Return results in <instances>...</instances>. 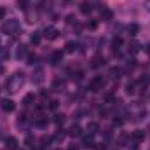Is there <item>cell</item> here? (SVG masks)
Here are the masks:
<instances>
[{
    "label": "cell",
    "instance_id": "1",
    "mask_svg": "<svg viewBox=\"0 0 150 150\" xmlns=\"http://www.w3.org/2000/svg\"><path fill=\"white\" fill-rule=\"evenodd\" d=\"M25 82H26V77H25L23 72H14L9 77V80L5 82V91L11 93V94H14V93H18L25 86Z\"/></svg>",
    "mask_w": 150,
    "mask_h": 150
},
{
    "label": "cell",
    "instance_id": "2",
    "mask_svg": "<svg viewBox=\"0 0 150 150\" xmlns=\"http://www.w3.org/2000/svg\"><path fill=\"white\" fill-rule=\"evenodd\" d=\"M21 28H19V21L18 19H5L4 23H2V32L5 33V35H16L18 32H19Z\"/></svg>",
    "mask_w": 150,
    "mask_h": 150
},
{
    "label": "cell",
    "instance_id": "3",
    "mask_svg": "<svg viewBox=\"0 0 150 150\" xmlns=\"http://www.w3.org/2000/svg\"><path fill=\"white\" fill-rule=\"evenodd\" d=\"M103 87H105V79H103L101 75L94 77V79L89 82V91H91V93H98V91H101Z\"/></svg>",
    "mask_w": 150,
    "mask_h": 150
},
{
    "label": "cell",
    "instance_id": "4",
    "mask_svg": "<svg viewBox=\"0 0 150 150\" xmlns=\"http://www.w3.org/2000/svg\"><path fill=\"white\" fill-rule=\"evenodd\" d=\"M44 37L47 38V40H56V38L59 37V32H58L54 26H47V28L44 30Z\"/></svg>",
    "mask_w": 150,
    "mask_h": 150
},
{
    "label": "cell",
    "instance_id": "5",
    "mask_svg": "<svg viewBox=\"0 0 150 150\" xmlns=\"http://www.w3.org/2000/svg\"><path fill=\"white\" fill-rule=\"evenodd\" d=\"M0 108L4 110V112H14V108H16V105H14V101L12 100H2L0 101Z\"/></svg>",
    "mask_w": 150,
    "mask_h": 150
},
{
    "label": "cell",
    "instance_id": "6",
    "mask_svg": "<svg viewBox=\"0 0 150 150\" xmlns=\"http://www.w3.org/2000/svg\"><path fill=\"white\" fill-rule=\"evenodd\" d=\"M26 56H28V47H26L25 44H19L18 49H16V58H18V59H23V58H26Z\"/></svg>",
    "mask_w": 150,
    "mask_h": 150
},
{
    "label": "cell",
    "instance_id": "7",
    "mask_svg": "<svg viewBox=\"0 0 150 150\" xmlns=\"http://www.w3.org/2000/svg\"><path fill=\"white\" fill-rule=\"evenodd\" d=\"M79 9H80V12H82V14H89V12L93 11V4H91L89 0H82V2H80V5H79Z\"/></svg>",
    "mask_w": 150,
    "mask_h": 150
},
{
    "label": "cell",
    "instance_id": "8",
    "mask_svg": "<svg viewBox=\"0 0 150 150\" xmlns=\"http://www.w3.org/2000/svg\"><path fill=\"white\" fill-rule=\"evenodd\" d=\"M42 80H44V70L42 68H37L33 75H32V82L33 84H42Z\"/></svg>",
    "mask_w": 150,
    "mask_h": 150
},
{
    "label": "cell",
    "instance_id": "9",
    "mask_svg": "<svg viewBox=\"0 0 150 150\" xmlns=\"http://www.w3.org/2000/svg\"><path fill=\"white\" fill-rule=\"evenodd\" d=\"M5 149L7 150H16L18 149V140L14 136H7L5 138Z\"/></svg>",
    "mask_w": 150,
    "mask_h": 150
},
{
    "label": "cell",
    "instance_id": "10",
    "mask_svg": "<svg viewBox=\"0 0 150 150\" xmlns=\"http://www.w3.org/2000/svg\"><path fill=\"white\" fill-rule=\"evenodd\" d=\"M63 61V51H54L51 54V65H58Z\"/></svg>",
    "mask_w": 150,
    "mask_h": 150
},
{
    "label": "cell",
    "instance_id": "11",
    "mask_svg": "<svg viewBox=\"0 0 150 150\" xmlns=\"http://www.w3.org/2000/svg\"><path fill=\"white\" fill-rule=\"evenodd\" d=\"M143 138H145V131H142V129H138V131H134V133L131 134V140H133L134 143H140Z\"/></svg>",
    "mask_w": 150,
    "mask_h": 150
},
{
    "label": "cell",
    "instance_id": "12",
    "mask_svg": "<svg viewBox=\"0 0 150 150\" xmlns=\"http://www.w3.org/2000/svg\"><path fill=\"white\" fill-rule=\"evenodd\" d=\"M100 16H101L103 21H110V19L113 18V12L110 11V9H107V7H101V14H100Z\"/></svg>",
    "mask_w": 150,
    "mask_h": 150
},
{
    "label": "cell",
    "instance_id": "13",
    "mask_svg": "<svg viewBox=\"0 0 150 150\" xmlns=\"http://www.w3.org/2000/svg\"><path fill=\"white\" fill-rule=\"evenodd\" d=\"M25 12H26V21H28L30 25L38 21V14H37V12H32V11H28V9H26Z\"/></svg>",
    "mask_w": 150,
    "mask_h": 150
},
{
    "label": "cell",
    "instance_id": "14",
    "mask_svg": "<svg viewBox=\"0 0 150 150\" xmlns=\"http://www.w3.org/2000/svg\"><path fill=\"white\" fill-rule=\"evenodd\" d=\"M68 134H70V136H74V138H75V136H80V134H82V129H80V126L74 124V126L68 129Z\"/></svg>",
    "mask_w": 150,
    "mask_h": 150
},
{
    "label": "cell",
    "instance_id": "15",
    "mask_svg": "<svg viewBox=\"0 0 150 150\" xmlns=\"http://www.w3.org/2000/svg\"><path fill=\"white\" fill-rule=\"evenodd\" d=\"M33 101H35V94H33V93H28V94L23 98V105H25V107H30Z\"/></svg>",
    "mask_w": 150,
    "mask_h": 150
},
{
    "label": "cell",
    "instance_id": "16",
    "mask_svg": "<svg viewBox=\"0 0 150 150\" xmlns=\"http://www.w3.org/2000/svg\"><path fill=\"white\" fill-rule=\"evenodd\" d=\"M52 0H40V11H51L52 9Z\"/></svg>",
    "mask_w": 150,
    "mask_h": 150
},
{
    "label": "cell",
    "instance_id": "17",
    "mask_svg": "<svg viewBox=\"0 0 150 150\" xmlns=\"http://www.w3.org/2000/svg\"><path fill=\"white\" fill-rule=\"evenodd\" d=\"M65 87V80H61V79H56L54 82H52V89H56V91H61Z\"/></svg>",
    "mask_w": 150,
    "mask_h": 150
},
{
    "label": "cell",
    "instance_id": "18",
    "mask_svg": "<svg viewBox=\"0 0 150 150\" xmlns=\"http://www.w3.org/2000/svg\"><path fill=\"white\" fill-rule=\"evenodd\" d=\"M98 129H100L98 122H89V124H87V131H89V134H94V133H98Z\"/></svg>",
    "mask_w": 150,
    "mask_h": 150
},
{
    "label": "cell",
    "instance_id": "19",
    "mask_svg": "<svg viewBox=\"0 0 150 150\" xmlns=\"http://www.w3.org/2000/svg\"><path fill=\"white\" fill-rule=\"evenodd\" d=\"M82 145L84 147H94V142H93V134H89V136H84V140H82Z\"/></svg>",
    "mask_w": 150,
    "mask_h": 150
},
{
    "label": "cell",
    "instance_id": "20",
    "mask_svg": "<svg viewBox=\"0 0 150 150\" xmlns=\"http://www.w3.org/2000/svg\"><path fill=\"white\" fill-rule=\"evenodd\" d=\"M75 49H77V44L72 42V40L65 44V52H70V54H72V52H75Z\"/></svg>",
    "mask_w": 150,
    "mask_h": 150
},
{
    "label": "cell",
    "instance_id": "21",
    "mask_svg": "<svg viewBox=\"0 0 150 150\" xmlns=\"http://www.w3.org/2000/svg\"><path fill=\"white\" fill-rule=\"evenodd\" d=\"M47 122H49V120H47V117H44V115H38L37 119H35V124H37L38 127H44Z\"/></svg>",
    "mask_w": 150,
    "mask_h": 150
},
{
    "label": "cell",
    "instance_id": "22",
    "mask_svg": "<svg viewBox=\"0 0 150 150\" xmlns=\"http://www.w3.org/2000/svg\"><path fill=\"white\" fill-rule=\"evenodd\" d=\"M127 32H129V35H136V33H138V25H136V23H131V25L127 26Z\"/></svg>",
    "mask_w": 150,
    "mask_h": 150
},
{
    "label": "cell",
    "instance_id": "23",
    "mask_svg": "<svg viewBox=\"0 0 150 150\" xmlns=\"http://www.w3.org/2000/svg\"><path fill=\"white\" fill-rule=\"evenodd\" d=\"M40 33H33V35H32V37H30V42H32V44H33V45H38V44H40Z\"/></svg>",
    "mask_w": 150,
    "mask_h": 150
},
{
    "label": "cell",
    "instance_id": "24",
    "mask_svg": "<svg viewBox=\"0 0 150 150\" xmlns=\"http://www.w3.org/2000/svg\"><path fill=\"white\" fill-rule=\"evenodd\" d=\"M16 4H18V7L23 9V11L28 9V0H16Z\"/></svg>",
    "mask_w": 150,
    "mask_h": 150
},
{
    "label": "cell",
    "instance_id": "25",
    "mask_svg": "<svg viewBox=\"0 0 150 150\" xmlns=\"http://www.w3.org/2000/svg\"><path fill=\"white\" fill-rule=\"evenodd\" d=\"M9 58V51L7 47H0V59H7Z\"/></svg>",
    "mask_w": 150,
    "mask_h": 150
},
{
    "label": "cell",
    "instance_id": "26",
    "mask_svg": "<svg viewBox=\"0 0 150 150\" xmlns=\"http://www.w3.org/2000/svg\"><path fill=\"white\" fill-rule=\"evenodd\" d=\"M65 136H67L65 133H61V131H58V133L54 134V140H56V142H63V140H65Z\"/></svg>",
    "mask_w": 150,
    "mask_h": 150
},
{
    "label": "cell",
    "instance_id": "27",
    "mask_svg": "<svg viewBox=\"0 0 150 150\" xmlns=\"http://www.w3.org/2000/svg\"><path fill=\"white\" fill-rule=\"evenodd\" d=\"M35 59H37V56H35V54H28V56H26V63H28V65H33V63H35Z\"/></svg>",
    "mask_w": 150,
    "mask_h": 150
},
{
    "label": "cell",
    "instance_id": "28",
    "mask_svg": "<svg viewBox=\"0 0 150 150\" xmlns=\"http://www.w3.org/2000/svg\"><path fill=\"white\" fill-rule=\"evenodd\" d=\"M120 44H122V40H120L119 37L112 40V47H113V49H119V45H120Z\"/></svg>",
    "mask_w": 150,
    "mask_h": 150
},
{
    "label": "cell",
    "instance_id": "29",
    "mask_svg": "<svg viewBox=\"0 0 150 150\" xmlns=\"http://www.w3.org/2000/svg\"><path fill=\"white\" fill-rule=\"evenodd\" d=\"M63 120H65V115H63V113H61V115H56V119H54L56 124H63Z\"/></svg>",
    "mask_w": 150,
    "mask_h": 150
},
{
    "label": "cell",
    "instance_id": "30",
    "mask_svg": "<svg viewBox=\"0 0 150 150\" xmlns=\"http://www.w3.org/2000/svg\"><path fill=\"white\" fill-rule=\"evenodd\" d=\"M5 14H7L5 7H0V21H4V19H5Z\"/></svg>",
    "mask_w": 150,
    "mask_h": 150
},
{
    "label": "cell",
    "instance_id": "31",
    "mask_svg": "<svg viewBox=\"0 0 150 150\" xmlns=\"http://www.w3.org/2000/svg\"><path fill=\"white\" fill-rule=\"evenodd\" d=\"M110 74H112V77L115 79V77H119V75H120V70H119V68H112V72H110Z\"/></svg>",
    "mask_w": 150,
    "mask_h": 150
},
{
    "label": "cell",
    "instance_id": "32",
    "mask_svg": "<svg viewBox=\"0 0 150 150\" xmlns=\"http://www.w3.org/2000/svg\"><path fill=\"white\" fill-rule=\"evenodd\" d=\"M49 108L56 110V108H58V101H56V100H52V101H51V105H49Z\"/></svg>",
    "mask_w": 150,
    "mask_h": 150
},
{
    "label": "cell",
    "instance_id": "33",
    "mask_svg": "<svg viewBox=\"0 0 150 150\" xmlns=\"http://www.w3.org/2000/svg\"><path fill=\"white\" fill-rule=\"evenodd\" d=\"M145 7H147V11H150V0H145Z\"/></svg>",
    "mask_w": 150,
    "mask_h": 150
},
{
    "label": "cell",
    "instance_id": "34",
    "mask_svg": "<svg viewBox=\"0 0 150 150\" xmlns=\"http://www.w3.org/2000/svg\"><path fill=\"white\" fill-rule=\"evenodd\" d=\"M68 150H79V147H77V145H70V147H68Z\"/></svg>",
    "mask_w": 150,
    "mask_h": 150
},
{
    "label": "cell",
    "instance_id": "35",
    "mask_svg": "<svg viewBox=\"0 0 150 150\" xmlns=\"http://www.w3.org/2000/svg\"><path fill=\"white\" fill-rule=\"evenodd\" d=\"M0 75H4V67L0 65Z\"/></svg>",
    "mask_w": 150,
    "mask_h": 150
},
{
    "label": "cell",
    "instance_id": "36",
    "mask_svg": "<svg viewBox=\"0 0 150 150\" xmlns=\"http://www.w3.org/2000/svg\"><path fill=\"white\" fill-rule=\"evenodd\" d=\"M96 150H105V147H98Z\"/></svg>",
    "mask_w": 150,
    "mask_h": 150
},
{
    "label": "cell",
    "instance_id": "37",
    "mask_svg": "<svg viewBox=\"0 0 150 150\" xmlns=\"http://www.w3.org/2000/svg\"><path fill=\"white\" fill-rule=\"evenodd\" d=\"M0 138H2V126H0Z\"/></svg>",
    "mask_w": 150,
    "mask_h": 150
},
{
    "label": "cell",
    "instance_id": "38",
    "mask_svg": "<svg viewBox=\"0 0 150 150\" xmlns=\"http://www.w3.org/2000/svg\"><path fill=\"white\" fill-rule=\"evenodd\" d=\"M54 150H61V149H54Z\"/></svg>",
    "mask_w": 150,
    "mask_h": 150
},
{
    "label": "cell",
    "instance_id": "39",
    "mask_svg": "<svg viewBox=\"0 0 150 150\" xmlns=\"http://www.w3.org/2000/svg\"><path fill=\"white\" fill-rule=\"evenodd\" d=\"M35 150H40V149H35Z\"/></svg>",
    "mask_w": 150,
    "mask_h": 150
},
{
    "label": "cell",
    "instance_id": "40",
    "mask_svg": "<svg viewBox=\"0 0 150 150\" xmlns=\"http://www.w3.org/2000/svg\"><path fill=\"white\" fill-rule=\"evenodd\" d=\"M0 91H2V89H0Z\"/></svg>",
    "mask_w": 150,
    "mask_h": 150
}]
</instances>
